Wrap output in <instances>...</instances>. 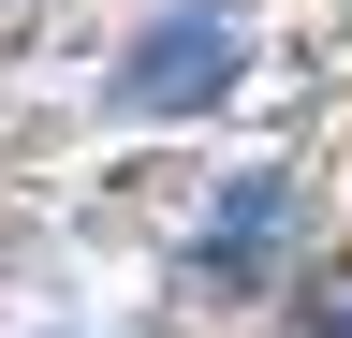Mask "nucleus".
I'll list each match as a JSON object with an SVG mask.
<instances>
[{
  "label": "nucleus",
  "instance_id": "nucleus-1",
  "mask_svg": "<svg viewBox=\"0 0 352 338\" xmlns=\"http://www.w3.org/2000/svg\"><path fill=\"white\" fill-rule=\"evenodd\" d=\"M235 74H250V30L176 0V15H147L118 45V118H206V103H235Z\"/></svg>",
  "mask_w": 352,
  "mask_h": 338
},
{
  "label": "nucleus",
  "instance_id": "nucleus-2",
  "mask_svg": "<svg viewBox=\"0 0 352 338\" xmlns=\"http://www.w3.org/2000/svg\"><path fill=\"white\" fill-rule=\"evenodd\" d=\"M279 221H294V177H235V191H220V235H206V265H220V279H250L264 250H279Z\"/></svg>",
  "mask_w": 352,
  "mask_h": 338
},
{
  "label": "nucleus",
  "instance_id": "nucleus-3",
  "mask_svg": "<svg viewBox=\"0 0 352 338\" xmlns=\"http://www.w3.org/2000/svg\"><path fill=\"white\" fill-rule=\"evenodd\" d=\"M308 324H323V338H352V265H323V279H308Z\"/></svg>",
  "mask_w": 352,
  "mask_h": 338
}]
</instances>
